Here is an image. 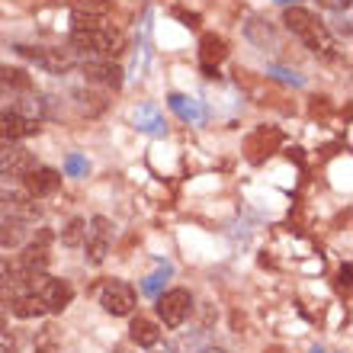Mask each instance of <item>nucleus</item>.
I'll return each mask as SVG.
<instances>
[{
	"instance_id": "nucleus-1",
	"label": "nucleus",
	"mask_w": 353,
	"mask_h": 353,
	"mask_svg": "<svg viewBox=\"0 0 353 353\" xmlns=\"http://www.w3.org/2000/svg\"><path fill=\"white\" fill-rule=\"evenodd\" d=\"M283 23H286L289 32L302 39L312 52H318V55H325V58L334 55V39H331L327 26L315 17V13H312V10H305V7H286Z\"/></svg>"
},
{
	"instance_id": "nucleus-2",
	"label": "nucleus",
	"mask_w": 353,
	"mask_h": 353,
	"mask_svg": "<svg viewBox=\"0 0 353 353\" xmlns=\"http://www.w3.org/2000/svg\"><path fill=\"white\" fill-rule=\"evenodd\" d=\"M71 52H84V55H112L119 52V36L112 32L110 26L100 29H74L71 32Z\"/></svg>"
},
{
	"instance_id": "nucleus-3",
	"label": "nucleus",
	"mask_w": 353,
	"mask_h": 353,
	"mask_svg": "<svg viewBox=\"0 0 353 353\" xmlns=\"http://www.w3.org/2000/svg\"><path fill=\"white\" fill-rule=\"evenodd\" d=\"M17 52L29 61H36L39 68H46L48 74H65L74 68V52L71 48H32V46H17Z\"/></svg>"
},
{
	"instance_id": "nucleus-4",
	"label": "nucleus",
	"mask_w": 353,
	"mask_h": 353,
	"mask_svg": "<svg viewBox=\"0 0 353 353\" xmlns=\"http://www.w3.org/2000/svg\"><path fill=\"white\" fill-rule=\"evenodd\" d=\"M100 305H103V312H110L112 318L132 315V308H135V289H132L129 283H122V279H110V283L100 289Z\"/></svg>"
},
{
	"instance_id": "nucleus-5",
	"label": "nucleus",
	"mask_w": 353,
	"mask_h": 353,
	"mask_svg": "<svg viewBox=\"0 0 353 353\" xmlns=\"http://www.w3.org/2000/svg\"><path fill=\"white\" fill-rule=\"evenodd\" d=\"M193 308V296L186 289H168L164 296H158V318L164 327H180Z\"/></svg>"
},
{
	"instance_id": "nucleus-6",
	"label": "nucleus",
	"mask_w": 353,
	"mask_h": 353,
	"mask_svg": "<svg viewBox=\"0 0 353 353\" xmlns=\"http://www.w3.org/2000/svg\"><path fill=\"white\" fill-rule=\"evenodd\" d=\"M84 244H87V261L90 263L106 261V254H110V248H112V225H110V219H103V215L90 219V228H87Z\"/></svg>"
},
{
	"instance_id": "nucleus-7",
	"label": "nucleus",
	"mask_w": 353,
	"mask_h": 353,
	"mask_svg": "<svg viewBox=\"0 0 353 353\" xmlns=\"http://www.w3.org/2000/svg\"><path fill=\"white\" fill-rule=\"evenodd\" d=\"M39 119H29L17 110L0 112V139L3 141H17V139H29V135H39Z\"/></svg>"
},
{
	"instance_id": "nucleus-8",
	"label": "nucleus",
	"mask_w": 353,
	"mask_h": 353,
	"mask_svg": "<svg viewBox=\"0 0 353 353\" xmlns=\"http://www.w3.org/2000/svg\"><path fill=\"white\" fill-rule=\"evenodd\" d=\"M42 305H46V312H65L71 302H74V286L68 283V279H48L46 286H42Z\"/></svg>"
},
{
	"instance_id": "nucleus-9",
	"label": "nucleus",
	"mask_w": 353,
	"mask_h": 353,
	"mask_svg": "<svg viewBox=\"0 0 353 353\" xmlns=\"http://www.w3.org/2000/svg\"><path fill=\"white\" fill-rule=\"evenodd\" d=\"M23 183H26V193L39 199V196H52L61 186V174L52 168H32L23 176Z\"/></svg>"
},
{
	"instance_id": "nucleus-10",
	"label": "nucleus",
	"mask_w": 353,
	"mask_h": 353,
	"mask_svg": "<svg viewBox=\"0 0 353 353\" xmlns=\"http://www.w3.org/2000/svg\"><path fill=\"white\" fill-rule=\"evenodd\" d=\"M32 168H36V158H32L26 148H13V145H10L7 154L0 158V174L7 176V180H23Z\"/></svg>"
},
{
	"instance_id": "nucleus-11",
	"label": "nucleus",
	"mask_w": 353,
	"mask_h": 353,
	"mask_svg": "<svg viewBox=\"0 0 353 353\" xmlns=\"http://www.w3.org/2000/svg\"><path fill=\"white\" fill-rule=\"evenodd\" d=\"M84 77L90 84H100V87H122V68L112 65V61H84Z\"/></svg>"
},
{
	"instance_id": "nucleus-12",
	"label": "nucleus",
	"mask_w": 353,
	"mask_h": 353,
	"mask_svg": "<svg viewBox=\"0 0 353 353\" xmlns=\"http://www.w3.org/2000/svg\"><path fill=\"white\" fill-rule=\"evenodd\" d=\"M168 106L183 122H190V125H203V122L209 119V112H205L203 103L193 100V97H183V93H170V97H168Z\"/></svg>"
},
{
	"instance_id": "nucleus-13",
	"label": "nucleus",
	"mask_w": 353,
	"mask_h": 353,
	"mask_svg": "<svg viewBox=\"0 0 353 353\" xmlns=\"http://www.w3.org/2000/svg\"><path fill=\"white\" fill-rule=\"evenodd\" d=\"M244 36H248V42H254L257 48H263V52H273V48H276V29H273V23H270V19H263V17H251V19H248Z\"/></svg>"
},
{
	"instance_id": "nucleus-14",
	"label": "nucleus",
	"mask_w": 353,
	"mask_h": 353,
	"mask_svg": "<svg viewBox=\"0 0 353 353\" xmlns=\"http://www.w3.org/2000/svg\"><path fill=\"white\" fill-rule=\"evenodd\" d=\"M48 232H39V238H36V244H29L26 251H23V270L26 273H46V267H48Z\"/></svg>"
},
{
	"instance_id": "nucleus-15",
	"label": "nucleus",
	"mask_w": 353,
	"mask_h": 353,
	"mask_svg": "<svg viewBox=\"0 0 353 353\" xmlns=\"http://www.w3.org/2000/svg\"><path fill=\"white\" fill-rule=\"evenodd\" d=\"M132 119H135V129L145 132V135H164V132H168V125H164V116H161V110L154 106V103H145V106H139Z\"/></svg>"
},
{
	"instance_id": "nucleus-16",
	"label": "nucleus",
	"mask_w": 353,
	"mask_h": 353,
	"mask_svg": "<svg viewBox=\"0 0 353 353\" xmlns=\"http://www.w3.org/2000/svg\"><path fill=\"white\" fill-rule=\"evenodd\" d=\"M129 337L139 347H158L161 344V327H158V321H151V318H135L129 327Z\"/></svg>"
},
{
	"instance_id": "nucleus-17",
	"label": "nucleus",
	"mask_w": 353,
	"mask_h": 353,
	"mask_svg": "<svg viewBox=\"0 0 353 353\" xmlns=\"http://www.w3.org/2000/svg\"><path fill=\"white\" fill-rule=\"evenodd\" d=\"M199 58H203V65H219V61L228 58V42L222 36L209 32V36L199 39Z\"/></svg>"
},
{
	"instance_id": "nucleus-18",
	"label": "nucleus",
	"mask_w": 353,
	"mask_h": 353,
	"mask_svg": "<svg viewBox=\"0 0 353 353\" xmlns=\"http://www.w3.org/2000/svg\"><path fill=\"white\" fill-rule=\"evenodd\" d=\"M279 145V132L276 129H257V135L248 139V151H251V161H261L263 154H273Z\"/></svg>"
},
{
	"instance_id": "nucleus-19",
	"label": "nucleus",
	"mask_w": 353,
	"mask_h": 353,
	"mask_svg": "<svg viewBox=\"0 0 353 353\" xmlns=\"http://www.w3.org/2000/svg\"><path fill=\"white\" fill-rule=\"evenodd\" d=\"M26 219H17V215H10V219H3L0 222V244L3 248H19V244L26 241Z\"/></svg>"
},
{
	"instance_id": "nucleus-20",
	"label": "nucleus",
	"mask_w": 353,
	"mask_h": 353,
	"mask_svg": "<svg viewBox=\"0 0 353 353\" xmlns=\"http://www.w3.org/2000/svg\"><path fill=\"white\" fill-rule=\"evenodd\" d=\"M10 305H13V315L23 318V321L46 315V305H42V296H39V292H23V296H17Z\"/></svg>"
},
{
	"instance_id": "nucleus-21",
	"label": "nucleus",
	"mask_w": 353,
	"mask_h": 353,
	"mask_svg": "<svg viewBox=\"0 0 353 353\" xmlns=\"http://www.w3.org/2000/svg\"><path fill=\"white\" fill-rule=\"evenodd\" d=\"M0 87H7L10 93L13 90H29L32 81H29L26 71H19V68H0Z\"/></svg>"
},
{
	"instance_id": "nucleus-22",
	"label": "nucleus",
	"mask_w": 353,
	"mask_h": 353,
	"mask_svg": "<svg viewBox=\"0 0 353 353\" xmlns=\"http://www.w3.org/2000/svg\"><path fill=\"white\" fill-rule=\"evenodd\" d=\"M84 238H87V222L84 219H71L68 228L61 232V244H65V248H81Z\"/></svg>"
},
{
	"instance_id": "nucleus-23",
	"label": "nucleus",
	"mask_w": 353,
	"mask_h": 353,
	"mask_svg": "<svg viewBox=\"0 0 353 353\" xmlns=\"http://www.w3.org/2000/svg\"><path fill=\"white\" fill-rule=\"evenodd\" d=\"M170 273H174V267H170V263H161L158 273H151V276L141 283V292H145V296H161V286H164V279H168Z\"/></svg>"
},
{
	"instance_id": "nucleus-24",
	"label": "nucleus",
	"mask_w": 353,
	"mask_h": 353,
	"mask_svg": "<svg viewBox=\"0 0 353 353\" xmlns=\"http://www.w3.org/2000/svg\"><path fill=\"white\" fill-rule=\"evenodd\" d=\"M55 350H58V327L46 325L36 334V353H55Z\"/></svg>"
},
{
	"instance_id": "nucleus-25",
	"label": "nucleus",
	"mask_w": 353,
	"mask_h": 353,
	"mask_svg": "<svg viewBox=\"0 0 353 353\" xmlns=\"http://www.w3.org/2000/svg\"><path fill=\"white\" fill-rule=\"evenodd\" d=\"M267 74L273 77V81H283V84L305 87V77L299 74V71H289V68H276V65H270V68H267Z\"/></svg>"
},
{
	"instance_id": "nucleus-26",
	"label": "nucleus",
	"mask_w": 353,
	"mask_h": 353,
	"mask_svg": "<svg viewBox=\"0 0 353 353\" xmlns=\"http://www.w3.org/2000/svg\"><path fill=\"white\" fill-rule=\"evenodd\" d=\"M71 23H74V29H100V26H106V19H103L100 13H84V10H74Z\"/></svg>"
},
{
	"instance_id": "nucleus-27",
	"label": "nucleus",
	"mask_w": 353,
	"mask_h": 353,
	"mask_svg": "<svg viewBox=\"0 0 353 353\" xmlns=\"http://www.w3.org/2000/svg\"><path fill=\"white\" fill-rule=\"evenodd\" d=\"M87 168H90V164H87V158H81V154H68L65 158V174L68 176H84Z\"/></svg>"
},
{
	"instance_id": "nucleus-28",
	"label": "nucleus",
	"mask_w": 353,
	"mask_h": 353,
	"mask_svg": "<svg viewBox=\"0 0 353 353\" xmlns=\"http://www.w3.org/2000/svg\"><path fill=\"white\" fill-rule=\"evenodd\" d=\"M350 273H353V267L350 263H344V267H341V283H344V286L350 283Z\"/></svg>"
},
{
	"instance_id": "nucleus-29",
	"label": "nucleus",
	"mask_w": 353,
	"mask_h": 353,
	"mask_svg": "<svg viewBox=\"0 0 353 353\" xmlns=\"http://www.w3.org/2000/svg\"><path fill=\"white\" fill-rule=\"evenodd\" d=\"M0 353H13V344H10L3 334H0Z\"/></svg>"
},
{
	"instance_id": "nucleus-30",
	"label": "nucleus",
	"mask_w": 353,
	"mask_h": 353,
	"mask_svg": "<svg viewBox=\"0 0 353 353\" xmlns=\"http://www.w3.org/2000/svg\"><path fill=\"white\" fill-rule=\"evenodd\" d=\"M279 7H299V0H276Z\"/></svg>"
},
{
	"instance_id": "nucleus-31",
	"label": "nucleus",
	"mask_w": 353,
	"mask_h": 353,
	"mask_svg": "<svg viewBox=\"0 0 353 353\" xmlns=\"http://www.w3.org/2000/svg\"><path fill=\"white\" fill-rule=\"evenodd\" d=\"M199 353H225V350H222V347H203Z\"/></svg>"
},
{
	"instance_id": "nucleus-32",
	"label": "nucleus",
	"mask_w": 353,
	"mask_h": 353,
	"mask_svg": "<svg viewBox=\"0 0 353 353\" xmlns=\"http://www.w3.org/2000/svg\"><path fill=\"white\" fill-rule=\"evenodd\" d=\"M3 331H7V315L0 312V334H3Z\"/></svg>"
},
{
	"instance_id": "nucleus-33",
	"label": "nucleus",
	"mask_w": 353,
	"mask_h": 353,
	"mask_svg": "<svg viewBox=\"0 0 353 353\" xmlns=\"http://www.w3.org/2000/svg\"><path fill=\"white\" fill-rule=\"evenodd\" d=\"M312 353H325V350H321V347H315V350H312Z\"/></svg>"
},
{
	"instance_id": "nucleus-34",
	"label": "nucleus",
	"mask_w": 353,
	"mask_h": 353,
	"mask_svg": "<svg viewBox=\"0 0 353 353\" xmlns=\"http://www.w3.org/2000/svg\"><path fill=\"white\" fill-rule=\"evenodd\" d=\"M154 353H170V350H154Z\"/></svg>"
}]
</instances>
